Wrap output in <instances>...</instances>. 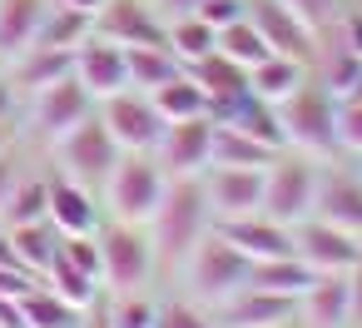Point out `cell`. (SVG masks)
<instances>
[{
	"label": "cell",
	"mask_w": 362,
	"mask_h": 328,
	"mask_svg": "<svg viewBox=\"0 0 362 328\" xmlns=\"http://www.w3.org/2000/svg\"><path fill=\"white\" fill-rule=\"evenodd\" d=\"M11 149V135H6V125H0V154H6Z\"/></svg>",
	"instance_id": "obj_52"
},
{
	"label": "cell",
	"mask_w": 362,
	"mask_h": 328,
	"mask_svg": "<svg viewBox=\"0 0 362 328\" xmlns=\"http://www.w3.org/2000/svg\"><path fill=\"white\" fill-rule=\"evenodd\" d=\"M30 283H35V273L16 268V264H11V268H0V298H21Z\"/></svg>",
	"instance_id": "obj_44"
},
{
	"label": "cell",
	"mask_w": 362,
	"mask_h": 328,
	"mask_svg": "<svg viewBox=\"0 0 362 328\" xmlns=\"http://www.w3.org/2000/svg\"><path fill=\"white\" fill-rule=\"evenodd\" d=\"M75 80L85 85L90 100H110L119 90H129V60H124V45L105 40V35H85L75 45Z\"/></svg>",
	"instance_id": "obj_12"
},
{
	"label": "cell",
	"mask_w": 362,
	"mask_h": 328,
	"mask_svg": "<svg viewBox=\"0 0 362 328\" xmlns=\"http://www.w3.org/2000/svg\"><path fill=\"white\" fill-rule=\"evenodd\" d=\"M0 328H30V323H25L21 298H0Z\"/></svg>",
	"instance_id": "obj_46"
},
{
	"label": "cell",
	"mask_w": 362,
	"mask_h": 328,
	"mask_svg": "<svg viewBox=\"0 0 362 328\" xmlns=\"http://www.w3.org/2000/svg\"><path fill=\"white\" fill-rule=\"evenodd\" d=\"M218 50H223V55H228V60H238V65H243V70H253V65H258V60H268V55H273V50H268V45H263V35H258V26H253V21H248V16H243V21H233V26H223V30H218Z\"/></svg>",
	"instance_id": "obj_35"
},
{
	"label": "cell",
	"mask_w": 362,
	"mask_h": 328,
	"mask_svg": "<svg viewBox=\"0 0 362 328\" xmlns=\"http://www.w3.org/2000/svg\"><path fill=\"white\" fill-rule=\"evenodd\" d=\"M154 159L169 179H199L214 159V120L209 115H189V120H169L159 145H154Z\"/></svg>",
	"instance_id": "obj_9"
},
{
	"label": "cell",
	"mask_w": 362,
	"mask_h": 328,
	"mask_svg": "<svg viewBox=\"0 0 362 328\" xmlns=\"http://www.w3.org/2000/svg\"><path fill=\"white\" fill-rule=\"evenodd\" d=\"M55 154H60V174H70V179L85 184V189H95V184H105V174L115 169V159H119L124 149L115 145V135L105 130L100 115H85L70 135L55 140Z\"/></svg>",
	"instance_id": "obj_6"
},
{
	"label": "cell",
	"mask_w": 362,
	"mask_h": 328,
	"mask_svg": "<svg viewBox=\"0 0 362 328\" xmlns=\"http://www.w3.org/2000/svg\"><path fill=\"white\" fill-rule=\"evenodd\" d=\"M75 75V50H55V45H30L11 60V85H25L30 95Z\"/></svg>",
	"instance_id": "obj_22"
},
{
	"label": "cell",
	"mask_w": 362,
	"mask_h": 328,
	"mask_svg": "<svg viewBox=\"0 0 362 328\" xmlns=\"http://www.w3.org/2000/svg\"><path fill=\"white\" fill-rule=\"evenodd\" d=\"M100 239V283L110 293H129L154 268V239L139 234V224H110Z\"/></svg>",
	"instance_id": "obj_7"
},
{
	"label": "cell",
	"mask_w": 362,
	"mask_h": 328,
	"mask_svg": "<svg viewBox=\"0 0 362 328\" xmlns=\"http://www.w3.org/2000/svg\"><path fill=\"white\" fill-rule=\"evenodd\" d=\"M11 264L21 268V259H16V244H11V229L0 224V268H11Z\"/></svg>",
	"instance_id": "obj_49"
},
{
	"label": "cell",
	"mask_w": 362,
	"mask_h": 328,
	"mask_svg": "<svg viewBox=\"0 0 362 328\" xmlns=\"http://www.w3.org/2000/svg\"><path fill=\"white\" fill-rule=\"evenodd\" d=\"M313 214L327 219V224H337L342 234H352L362 244V184L352 174H317Z\"/></svg>",
	"instance_id": "obj_18"
},
{
	"label": "cell",
	"mask_w": 362,
	"mask_h": 328,
	"mask_svg": "<svg viewBox=\"0 0 362 328\" xmlns=\"http://www.w3.org/2000/svg\"><path fill=\"white\" fill-rule=\"evenodd\" d=\"M337 149L362 154V100H337Z\"/></svg>",
	"instance_id": "obj_39"
},
{
	"label": "cell",
	"mask_w": 362,
	"mask_h": 328,
	"mask_svg": "<svg viewBox=\"0 0 362 328\" xmlns=\"http://www.w3.org/2000/svg\"><path fill=\"white\" fill-rule=\"evenodd\" d=\"M248 21L258 26V35L273 55H288V60H303V65L317 60V30L303 26L283 0H248Z\"/></svg>",
	"instance_id": "obj_11"
},
{
	"label": "cell",
	"mask_w": 362,
	"mask_h": 328,
	"mask_svg": "<svg viewBox=\"0 0 362 328\" xmlns=\"http://www.w3.org/2000/svg\"><path fill=\"white\" fill-rule=\"evenodd\" d=\"M179 268H184V288H189V298L199 308H218L228 293H238L248 283V259L214 229L179 259Z\"/></svg>",
	"instance_id": "obj_2"
},
{
	"label": "cell",
	"mask_w": 362,
	"mask_h": 328,
	"mask_svg": "<svg viewBox=\"0 0 362 328\" xmlns=\"http://www.w3.org/2000/svg\"><path fill=\"white\" fill-rule=\"evenodd\" d=\"M154 229V254H164L169 264H179L209 229H214V214H209V199H204V184L199 179H169L164 184V199L149 219Z\"/></svg>",
	"instance_id": "obj_1"
},
{
	"label": "cell",
	"mask_w": 362,
	"mask_h": 328,
	"mask_svg": "<svg viewBox=\"0 0 362 328\" xmlns=\"http://www.w3.org/2000/svg\"><path fill=\"white\" fill-rule=\"evenodd\" d=\"M164 184H169V174L159 169L154 154H119L100 189H105V204H110L115 224H139L144 229L154 219L159 199H164Z\"/></svg>",
	"instance_id": "obj_3"
},
{
	"label": "cell",
	"mask_w": 362,
	"mask_h": 328,
	"mask_svg": "<svg viewBox=\"0 0 362 328\" xmlns=\"http://www.w3.org/2000/svg\"><path fill=\"white\" fill-rule=\"evenodd\" d=\"M154 328H218L199 303H184V298H174V303H164L159 308V318H154Z\"/></svg>",
	"instance_id": "obj_38"
},
{
	"label": "cell",
	"mask_w": 362,
	"mask_h": 328,
	"mask_svg": "<svg viewBox=\"0 0 362 328\" xmlns=\"http://www.w3.org/2000/svg\"><path fill=\"white\" fill-rule=\"evenodd\" d=\"M194 80H199V90L209 95V115L218 110V105H233V100H243L248 95V70L238 65V60H228L223 50H214V55H204V60H194V65H184Z\"/></svg>",
	"instance_id": "obj_21"
},
{
	"label": "cell",
	"mask_w": 362,
	"mask_h": 328,
	"mask_svg": "<svg viewBox=\"0 0 362 328\" xmlns=\"http://www.w3.org/2000/svg\"><path fill=\"white\" fill-rule=\"evenodd\" d=\"M21 308H25V323L30 328H85V308H75L70 298H60L45 278H35L21 293Z\"/></svg>",
	"instance_id": "obj_24"
},
{
	"label": "cell",
	"mask_w": 362,
	"mask_h": 328,
	"mask_svg": "<svg viewBox=\"0 0 362 328\" xmlns=\"http://www.w3.org/2000/svg\"><path fill=\"white\" fill-rule=\"evenodd\" d=\"M283 6H288L303 26H313V30H322V26L337 16V0H283Z\"/></svg>",
	"instance_id": "obj_41"
},
{
	"label": "cell",
	"mask_w": 362,
	"mask_h": 328,
	"mask_svg": "<svg viewBox=\"0 0 362 328\" xmlns=\"http://www.w3.org/2000/svg\"><path fill=\"white\" fill-rule=\"evenodd\" d=\"M164 45H169V55L179 65H194V60L218 50V30L204 26L199 16H179V21H164Z\"/></svg>",
	"instance_id": "obj_29"
},
{
	"label": "cell",
	"mask_w": 362,
	"mask_h": 328,
	"mask_svg": "<svg viewBox=\"0 0 362 328\" xmlns=\"http://www.w3.org/2000/svg\"><path fill=\"white\" fill-rule=\"evenodd\" d=\"M337 45H347V50L362 60V11L342 16V26H337Z\"/></svg>",
	"instance_id": "obj_43"
},
{
	"label": "cell",
	"mask_w": 362,
	"mask_h": 328,
	"mask_svg": "<svg viewBox=\"0 0 362 328\" xmlns=\"http://www.w3.org/2000/svg\"><path fill=\"white\" fill-rule=\"evenodd\" d=\"M209 214L214 219H238V214H258L263 204V169H238V164H209L199 174Z\"/></svg>",
	"instance_id": "obj_13"
},
{
	"label": "cell",
	"mask_w": 362,
	"mask_h": 328,
	"mask_svg": "<svg viewBox=\"0 0 362 328\" xmlns=\"http://www.w3.org/2000/svg\"><path fill=\"white\" fill-rule=\"evenodd\" d=\"M50 11V0H0V60H16L35 45V30Z\"/></svg>",
	"instance_id": "obj_23"
},
{
	"label": "cell",
	"mask_w": 362,
	"mask_h": 328,
	"mask_svg": "<svg viewBox=\"0 0 362 328\" xmlns=\"http://www.w3.org/2000/svg\"><path fill=\"white\" fill-rule=\"evenodd\" d=\"M21 179H16V164H11V154H0V204L11 199V189H16Z\"/></svg>",
	"instance_id": "obj_47"
},
{
	"label": "cell",
	"mask_w": 362,
	"mask_h": 328,
	"mask_svg": "<svg viewBox=\"0 0 362 328\" xmlns=\"http://www.w3.org/2000/svg\"><path fill=\"white\" fill-rule=\"evenodd\" d=\"M11 244H16L21 268L35 273V278H45V268H50L55 254H60V229H55L50 219H40V224H21V229H11Z\"/></svg>",
	"instance_id": "obj_27"
},
{
	"label": "cell",
	"mask_w": 362,
	"mask_h": 328,
	"mask_svg": "<svg viewBox=\"0 0 362 328\" xmlns=\"http://www.w3.org/2000/svg\"><path fill=\"white\" fill-rule=\"evenodd\" d=\"M90 95H85V85L75 80V75H65V80H55V85H45V90H35V105H30V120H35V130L55 145L60 135H70L85 115H90Z\"/></svg>",
	"instance_id": "obj_16"
},
{
	"label": "cell",
	"mask_w": 362,
	"mask_h": 328,
	"mask_svg": "<svg viewBox=\"0 0 362 328\" xmlns=\"http://www.w3.org/2000/svg\"><path fill=\"white\" fill-rule=\"evenodd\" d=\"M50 214V179H21L11 189V199L0 204V224L21 229V224H40Z\"/></svg>",
	"instance_id": "obj_33"
},
{
	"label": "cell",
	"mask_w": 362,
	"mask_h": 328,
	"mask_svg": "<svg viewBox=\"0 0 362 328\" xmlns=\"http://www.w3.org/2000/svg\"><path fill=\"white\" fill-rule=\"evenodd\" d=\"M194 16H199L204 26L223 30V26H233V21H243V16H248V0H204Z\"/></svg>",
	"instance_id": "obj_40"
},
{
	"label": "cell",
	"mask_w": 362,
	"mask_h": 328,
	"mask_svg": "<svg viewBox=\"0 0 362 328\" xmlns=\"http://www.w3.org/2000/svg\"><path fill=\"white\" fill-rule=\"evenodd\" d=\"M154 6H159V11H154L159 21H179V16H194L204 0H154Z\"/></svg>",
	"instance_id": "obj_45"
},
{
	"label": "cell",
	"mask_w": 362,
	"mask_h": 328,
	"mask_svg": "<svg viewBox=\"0 0 362 328\" xmlns=\"http://www.w3.org/2000/svg\"><path fill=\"white\" fill-rule=\"evenodd\" d=\"M357 80H362V60H357L347 45H332V50L322 55V75H317V85H322L332 100H342Z\"/></svg>",
	"instance_id": "obj_36"
},
{
	"label": "cell",
	"mask_w": 362,
	"mask_h": 328,
	"mask_svg": "<svg viewBox=\"0 0 362 328\" xmlns=\"http://www.w3.org/2000/svg\"><path fill=\"white\" fill-rule=\"evenodd\" d=\"M95 35H105L115 45H164V21L144 0H110L95 16Z\"/></svg>",
	"instance_id": "obj_17"
},
{
	"label": "cell",
	"mask_w": 362,
	"mask_h": 328,
	"mask_svg": "<svg viewBox=\"0 0 362 328\" xmlns=\"http://www.w3.org/2000/svg\"><path fill=\"white\" fill-rule=\"evenodd\" d=\"M317 164H313V154H293V159H273L268 169H263V204H258V214H268V219H278V224H303V219H313V199H317Z\"/></svg>",
	"instance_id": "obj_5"
},
{
	"label": "cell",
	"mask_w": 362,
	"mask_h": 328,
	"mask_svg": "<svg viewBox=\"0 0 362 328\" xmlns=\"http://www.w3.org/2000/svg\"><path fill=\"white\" fill-rule=\"evenodd\" d=\"M214 323L218 328H288V323H298V298L243 283L238 293H228L214 308Z\"/></svg>",
	"instance_id": "obj_14"
},
{
	"label": "cell",
	"mask_w": 362,
	"mask_h": 328,
	"mask_svg": "<svg viewBox=\"0 0 362 328\" xmlns=\"http://www.w3.org/2000/svg\"><path fill=\"white\" fill-rule=\"evenodd\" d=\"M124 60H129V90H144V95L184 70L169 55V45H124Z\"/></svg>",
	"instance_id": "obj_30"
},
{
	"label": "cell",
	"mask_w": 362,
	"mask_h": 328,
	"mask_svg": "<svg viewBox=\"0 0 362 328\" xmlns=\"http://www.w3.org/2000/svg\"><path fill=\"white\" fill-rule=\"evenodd\" d=\"M100 120L124 154H154V145L164 135V115L154 110V100L144 90H119V95L100 100Z\"/></svg>",
	"instance_id": "obj_8"
},
{
	"label": "cell",
	"mask_w": 362,
	"mask_h": 328,
	"mask_svg": "<svg viewBox=\"0 0 362 328\" xmlns=\"http://www.w3.org/2000/svg\"><path fill=\"white\" fill-rule=\"evenodd\" d=\"M317 273L298 259V254H283V259H263V264H248V283L253 288H268V293H283V298H298Z\"/></svg>",
	"instance_id": "obj_28"
},
{
	"label": "cell",
	"mask_w": 362,
	"mask_h": 328,
	"mask_svg": "<svg viewBox=\"0 0 362 328\" xmlns=\"http://www.w3.org/2000/svg\"><path fill=\"white\" fill-rule=\"evenodd\" d=\"M293 254L313 268V273H347L357 259H362V244L352 239V234H342L337 224H327V219H303V224H293Z\"/></svg>",
	"instance_id": "obj_10"
},
{
	"label": "cell",
	"mask_w": 362,
	"mask_h": 328,
	"mask_svg": "<svg viewBox=\"0 0 362 328\" xmlns=\"http://www.w3.org/2000/svg\"><path fill=\"white\" fill-rule=\"evenodd\" d=\"M85 328H110V323H105V313H95V318L85 313Z\"/></svg>",
	"instance_id": "obj_51"
},
{
	"label": "cell",
	"mask_w": 362,
	"mask_h": 328,
	"mask_svg": "<svg viewBox=\"0 0 362 328\" xmlns=\"http://www.w3.org/2000/svg\"><path fill=\"white\" fill-rule=\"evenodd\" d=\"M60 234H95L100 229V209H95V194L85 184H75L70 174H55L50 179V214H45Z\"/></svg>",
	"instance_id": "obj_20"
},
{
	"label": "cell",
	"mask_w": 362,
	"mask_h": 328,
	"mask_svg": "<svg viewBox=\"0 0 362 328\" xmlns=\"http://www.w3.org/2000/svg\"><path fill=\"white\" fill-rule=\"evenodd\" d=\"M298 323H308V328H347V273H317L298 293Z\"/></svg>",
	"instance_id": "obj_19"
},
{
	"label": "cell",
	"mask_w": 362,
	"mask_h": 328,
	"mask_svg": "<svg viewBox=\"0 0 362 328\" xmlns=\"http://www.w3.org/2000/svg\"><path fill=\"white\" fill-rule=\"evenodd\" d=\"M90 30H95V21H90V16H80L75 6H60V0H50V11H45V21H40V30H35V45L75 50Z\"/></svg>",
	"instance_id": "obj_32"
},
{
	"label": "cell",
	"mask_w": 362,
	"mask_h": 328,
	"mask_svg": "<svg viewBox=\"0 0 362 328\" xmlns=\"http://www.w3.org/2000/svg\"><path fill=\"white\" fill-rule=\"evenodd\" d=\"M154 318H159V308H154L139 288L115 293V298L105 303V323H110V328H154Z\"/></svg>",
	"instance_id": "obj_37"
},
{
	"label": "cell",
	"mask_w": 362,
	"mask_h": 328,
	"mask_svg": "<svg viewBox=\"0 0 362 328\" xmlns=\"http://www.w3.org/2000/svg\"><path fill=\"white\" fill-rule=\"evenodd\" d=\"M273 159H278L273 145H263V140H253V135H243V130H233V125H214V159H209V164L268 169Z\"/></svg>",
	"instance_id": "obj_26"
},
{
	"label": "cell",
	"mask_w": 362,
	"mask_h": 328,
	"mask_svg": "<svg viewBox=\"0 0 362 328\" xmlns=\"http://www.w3.org/2000/svg\"><path fill=\"white\" fill-rule=\"evenodd\" d=\"M347 328H362V259L347 268Z\"/></svg>",
	"instance_id": "obj_42"
},
{
	"label": "cell",
	"mask_w": 362,
	"mask_h": 328,
	"mask_svg": "<svg viewBox=\"0 0 362 328\" xmlns=\"http://www.w3.org/2000/svg\"><path fill=\"white\" fill-rule=\"evenodd\" d=\"M45 283H50L60 298H70L75 308H85V313H90V308H95V298H100V278H90L85 268H75L65 254H55V264L45 268Z\"/></svg>",
	"instance_id": "obj_34"
},
{
	"label": "cell",
	"mask_w": 362,
	"mask_h": 328,
	"mask_svg": "<svg viewBox=\"0 0 362 328\" xmlns=\"http://www.w3.org/2000/svg\"><path fill=\"white\" fill-rule=\"evenodd\" d=\"M60 6H75L80 16H90V21H95V16H100V11L110 6V0H60Z\"/></svg>",
	"instance_id": "obj_50"
},
{
	"label": "cell",
	"mask_w": 362,
	"mask_h": 328,
	"mask_svg": "<svg viewBox=\"0 0 362 328\" xmlns=\"http://www.w3.org/2000/svg\"><path fill=\"white\" fill-rule=\"evenodd\" d=\"M149 100H154V110L164 115V125H169V120H189V115H209V95L199 90V80H194L189 70H179L174 80H164L159 90H149Z\"/></svg>",
	"instance_id": "obj_31"
},
{
	"label": "cell",
	"mask_w": 362,
	"mask_h": 328,
	"mask_svg": "<svg viewBox=\"0 0 362 328\" xmlns=\"http://www.w3.org/2000/svg\"><path fill=\"white\" fill-rule=\"evenodd\" d=\"M303 80H308V65L303 60H288V55H268V60H258L248 70V90L258 100H268V105H283Z\"/></svg>",
	"instance_id": "obj_25"
},
{
	"label": "cell",
	"mask_w": 362,
	"mask_h": 328,
	"mask_svg": "<svg viewBox=\"0 0 362 328\" xmlns=\"http://www.w3.org/2000/svg\"><path fill=\"white\" fill-rule=\"evenodd\" d=\"M11 110H16V85H11V75H0V125L11 120Z\"/></svg>",
	"instance_id": "obj_48"
},
{
	"label": "cell",
	"mask_w": 362,
	"mask_h": 328,
	"mask_svg": "<svg viewBox=\"0 0 362 328\" xmlns=\"http://www.w3.org/2000/svg\"><path fill=\"white\" fill-rule=\"evenodd\" d=\"M278 120H283V140L313 159H327L337 149V100L322 90V85H298L283 105H278Z\"/></svg>",
	"instance_id": "obj_4"
},
{
	"label": "cell",
	"mask_w": 362,
	"mask_h": 328,
	"mask_svg": "<svg viewBox=\"0 0 362 328\" xmlns=\"http://www.w3.org/2000/svg\"><path fill=\"white\" fill-rule=\"evenodd\" d=\"M214 234H223L248 264H263V259H283L293 254V229L268 219V214H238V219H214Z\"/></svg>",
	"instance_id": "obj_15"
}]
</instances>
